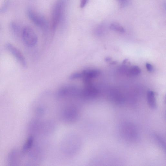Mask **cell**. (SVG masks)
I'll use <instances>...</instances> for the list:
<instances>
[{
    "mask_svg": "<svg viewBox=\"0 0 166 166\" xmlns=\"http://www.w3.org/2000/svg\"><path fill=\"white\" fill-rule=\"evenodd\" d=\"M82 78V75L81 72H75L71 74L69 76V79L71 80H75Z\"/></svg>",
    "mask_w": 166,
    "mask_h": 166,
    "instance_id": "cell-18",
    "label": "cell"
},
{
    "mask_svg": "<svg viewBox=\"0 0 166 166\" xmlns=\"http://www.w3.org/2000/svg\"><path fill=\"white\" fill-rule=\"evenodd\" d=\"M73 140H71V137H70V140L68 139L67 140H65V142L64 143L65 145H64V146H66L67 148H65V149L64 151H65L66 153H67L68 155H72L75 153L76 151H77L78 149L80 147V144H77L80 143V140L77 138L76 140H74L75 137Z\"/></svg>",
    "mask_w": 166,
    "mask_h": 166,
    "instance_id": "cell-9",
    "label": "cell"
},
{
    "mask_svg": "<svg viewBox=\"0 0 166 166\" xmlns=\"http://www.w3.org/2000/svg\"><path fill=\"white\" fill-rule=\"evenodd\" d=\"M5 46L6 49L14 56L21 65L23 67L26 68L27 66L26 60L22 52L11 43H7Z\"/></svg>",
    "mask_w": 166,
    "mask_h": 166,
    "instance_id": "cell-7",
    "label": "cell"
},
{
    "mask_svg": "<svg viewBox=\"0 0 166 166\" xmlns=\"http://www.w3.org/2000/svg\"><path fill=\"white\" fill-rule=\"evenodd\" d=\"M22 36L24 43L28 46L34 47L37 43V36L34 31L29 27H26L24 28Z\"/></svg>",
    "mask_w": 166,
    "mask_h": 166,
    "instance_id": "cell-3",
    "label": "cell"
},
{
    "mask_svg": "<svg viewBox=\"0 0 166 166\" xmlns=\"http://www.w3.org/2000/svg\"><path fill=\"white\" fill-rule=\"evenodd\" d=\"M11 26L14 33L17 35H19L20 34V29L18 26L15 23H11Z\"/></svg>",
    "mask_w": 166,
    "mask_h": 166,
    "instance_id": "cell-16",
    "label": "cell"
},
{
    "mask_svg": "<svg viewBox=\"0 0 166 166\" xmlns=\"http://www.w3.org/2000/svg\"><path fill=\"white\" fill-rule=\"evenodd\" d=\"M66 1L59 0L54 6L52 18V29L53 31H55L61 20Z\"/></svg>",
    "mask_w": 166,
    "mask_h": 166,
    "instance_id": "cell-2",
    "label": "cell"
},
{
    "mask_svg": "<svg viewBox=\"0 0 166 166\" xmlns=\"http://www.w3.org/2000/svg\"><path fill=\"white\" fill-rule=\"evenodd\" d=\"M122 133L123 136L128 140H135L137 137L136 128L133 125L129 124H125L122 128Z\"/></svg>",
    "mask_w": 166,
    "mask_h": 166,
    "instance_id": "cell-8",
    "label": "cell"
},
{
    "mask_svg": "<svg viewBox=\"0 0 166 166\" xmlns=\"http://www.w3.org/2000/svg\"><path fill=\"white\" fill-rule=\"evenodd\" d=\"M141 71L140 68L137 66H133L129 68L127 75L128 76H134L139 75Z\"/></svg>",
    "mask_w": 166,
    "mask_h": 166,
    "instance_id": "cell-13",
    "label": "cell"
},
{
    "mask_svg": "<svg viewBox=\"0 0 166 166\" xmlns=\"http://www.w3.org/2000/svg\"><path fill=\"white\" fill-rule=\"evenodd\" d=\"M146 66L147 69L148 71L152 72V71L153 69V67L151 64L146 63Z\"/></svg>",
    "mask_w": 166,
    "mask_h": 166,
    "instance_id": "cell-21",
    "label": "cell"
},
{
    "mask_svg": "<svg viewBox=\"0 0 166 166\" xmlns=\"http://www.w3.org/2000/svg\"><path fill=\"white\" fill-rule=\"evenodd\" d=\"M88 0H80V7L83 8L86 5Z\"/></svg>",
    "mask_w": 166,
    "mask_h": 166,
    "instance_id": "cell-20",
    "label": "cell"
},
{
    "mask_svg": "<svg viewBox=\"0 0 166 166\" xmlns=\"http://www.w3.org/2000/svg\"><path fill=\"white\" fill-rule=\"evenodd\" d=\"M155 138L157 143H159L161 147L164 149H165V143L163 139L160 136L156 135Z\"/></svg>",
    "mask_w": 166,
    "mask_h": 166,
    "instance_id": "cell-17",
    "label": "cell"
},
{
    "mask_svg": "<svg viewBox=\"0 0 166 166\" xmlns=\"http://www.w3.org/2000/svg\"><path fill=\"white\" fill-rule=\"evenodd\" d=\"M27 14L28 17L35 25L43 29H47L48 26V22L44 16L35 13L32 10H29Z\"/></svg>",
    "mask_w": 166,
    "mask_h": 166,
    "instance_id": "cell-4",
    "label": "cell"
},
{
    "mask_svg": "<svg viewBox=\"0 0 166 166\" xmlns=\"http://www.w3.org/2000/svg\"><path fill=\"white\" fill-rule=\"evenodd\" d=\"M81 90L73 86H68L63 87L59 90L58 96L61 98L70 97H80Z\"/></svg>",
    "mask_w": 166,
    "mask_h": 166,
    "instance_id": "cell-5",
    "label": "cell"
},
{
    "mask_svg": "<svg viewBox=\"0 0 166 166\" xmlns=\"http://www.w3.org/2000/svg\"><path fill=\"white\" fill-rule=\"evenodd\" d=\"M147 100L150 107L152 109H155L156 108L157 104L154 92L151 91L147 92Z\"/></svg>",
    "mask_w": 166,
    "mask_h": 166,
    "instance_id": "cell-11",
    "label": "cell"
},
{
    "mask_svg": "<svg viewBox=\"0 0 166 166\" xmlns=\"http://www.w3.org/2000/svg\"><path fill=\"white\" fill-rule=\"evenodd\" d=\"M110 28L112 30L120 32V33H124L125 32L124 28L119 24L116 23L111 24Z\"/></svg>",
    "mask_w": 166,
    "mask_h": 166,
    "instance_id": "cell-15",
    "label": "cell"
},
{
    "mask_svg": "<svg viewBox=\"0 0 166 166\" xmlns=\"http://www.w3.org/2000/svg\"><path fill=\"white\" fill-rule=\"evenodd\" d=\"M112 60V59L111 58L108 57L105 59V61L107 62H110Z\"/></svg>",
    "mask_w": 166,
    "mask_h": 166,
    "instance_id": "cell-22",
    "label": "cell"
},
{
    "mask_svg": "<svg viewBox=\"0 0 166 166\" xmlns=\"http://www.w3.org/2000/svg\"><path fill=\"white\" fill-rule=\"evenodd\" d=\"M84 84V88L81 90L80 98L86 100L95 98L98 94V90L91 83Z\"/></svg>",
    "mask_w": 166,
    "mask_h": 166,
    "instance_id": "cell-6",
    "label": "cell"
},
{
    "mask_svg": "<svg viewBox=\"0 0 166 166\" xmlns=\"http://www.w3.org/2000/svg\"><path fill=\"white\" fill-rule=\"evenodd\" d=\"M117 62H113L110 63L111 64H115Z\"/></svg>",
    "mask_w": 166,
    "mask_h": 166,
    "instance_id": "cell-24",
    "label": "cell"
},
{
    "mask_svg": "<svg viewBox=\"0 0 166 166\" xmlns=\"http://www.w3.org/2000/svg\"><path fill=\"white\" fill-rule=\"evenodd\" d=\"M119 1H122V0H119Z\"/></svg>",
    "mask_w": 166,
    "mask_h": 166,
    "instance_id": "cell-25",
    "label": "cell"
},
{
    "mask_svg": "<svg viewBox=\"0 0 166 166\" xmlns=\"http://www.w3.org/2000/svg\"><path fill=\"white\" fill-rule=\"evenodd\" d=\"M128 60V59H125L123 61V63H124V64H125V63H126L127 62V61Z\"/></svg>",
    "mask_w": 166,
    "mask_h": 166,
    "instance_id": "cell-23",
    "label": "cell"
},
{
    "mask_svg": "<svg viewBox=\"0 0 166 166\" xmlns=\"http://www.w3.org/2000/svg\"><path fill=\"white\" fill-rule=\"evenodd\" d=\"M79 109L75 105H67L62 109L61 117L63 122L68 124L74 123L78 119Z\"/></svg>",
    "mask_w": 166,
    "mask_h": 166,
    "instance_id": "cell-1",
    "label": "cell"
},
{
    "mask_svg": "<svg viewBox=\"0 0 166 166\" xmlns=\"http://www.w3.org/2000/svg\"><path fill=\"white\" fill-rule=\"evenodd\" d=\"M129 68L127 66L123 65L120 67L119 68V71L121 73L127 74Z\"/></svg>",
    "mask_w": 166,
    "mask_h": 166,
    "instance_id": "cell-19",
    "label": "cell"
},
{
    "mask_svg": "<svg viewBox=\"0 0 166 166\" xmlns=\"http://www.w3.org/2000/svg\"><path fill=\"white\" fill-rule=\"evenodd\" d=\"M17 151L16 149H14L11 152L8 157V160L10 164H12L13 165V164H16L17 163V160L18 159Z\"/></svg>",
    "mask_w": 166,
    "mask_h": 166,
    "instance_id": "cell-14",
    "label": "cell"
},
{
    "mask_svg": "<svg viewBox=\"0 0 166 166\" xmlns=\"http://www.w3.org/2000/svg\"><path fill=\"white\" fill-rule=\"evenodd\" d=\"M80 72L84 83L91 82L92 79L98 76L100 74L99 71L95 69L86 70Z\"/></svg>",
    "mask_w": 166,
    "mask_h": 166,
    "instance_id": "cell-10",
    "label": "cell"
},
{
    "mask_svg": "<svg viewBox=\"0 0 166 166\" xmlns=\"http://www.w3.org/2000/svg\"><path fill=\"white\" fill-rule=\"evenodd\" d=\"M34 143V137L33 136H31L28 137L26 143L24 144L23 152L25 153L29 151L31 148L33 146Z\"/></svg>",
    "mask_w": 166,
    "mask_h": 166,
    "instance_id": "cell-12",
    "label": "cell"
}]
</instances>
